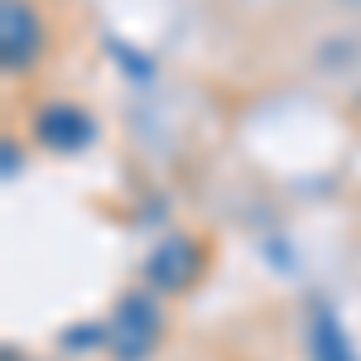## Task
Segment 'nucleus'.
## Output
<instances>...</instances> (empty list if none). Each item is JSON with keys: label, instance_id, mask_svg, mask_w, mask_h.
<instances>
[{"label": "nucleus", "instance_id": "1", "mask_svg": "<svg viewBox=\"0 0 361 361\" xmlns=\"http://www.w3.org/2000/svg\"><path fill=\"white\" fill-rule=\"evenodd\" d=\"M159 337H164V313H159L149 289L126 294L116 304V313L106 318V347H111L116 361H145L159 347Z\"/></svg>", "mask_w": 361, "mask_h": 361}, {"label": "nucleus", "instance_id": "2", "mask_svg": "<svg viewBox=\"0 0 361 361\" xmlns=\"http://www.w3.org/2000/svg\"><path fill=\"white\" fill-rule=\"evenodd\" d=\"M202 270V250H197L193 236H164L159 246L149 250V260H145V279H149V289H159V294H178V289H188Z\"/></svg>", "mask_w": 361, "mask_h": 361}, {"label": "nucleus", "instance_id": "3", "mask_svg": "<svg viewBox=\"0 0 361 361\" xmlns=\"http://www.w3.org/2000/svg\"><path fill=\"white\" fill-rule=\"evenodd\" d=\"M34 135L58 154H78V149H87L97 140V121L73 102H54V106H44L34 116Z\"/></svg>", "mask_w": 361, "mask_h": 361}, {"label": "nucleus", "instance_id": "4", "mask_svg": "<svg viewBox=\"0 0 361 361\" xmlns=\"http://www.w3.org/2000/svg\"><path fill=\"white\" fill-rule=\"evenodd\" d=\"M39 49H44L39 15L25 0H5L0 5V58H5V68H29L39 58Z\"/></svg>", "mask_w": 361, "mask_h": 361}, {"label": "nucleus", "instance_id": "5", "mask_svg": "<svg viewBox=\"0 0 361 361\" xmlns=\"http://www.w3.org/2000/svg\"><path fill=\"white\" fill-rule=\"evenodd\" d=\"M308 347H313V361H357V352H352V342H347L333 308H313Z\"/></svg>", "mask_w": 361, "mask_h": 361}]
</instances>
